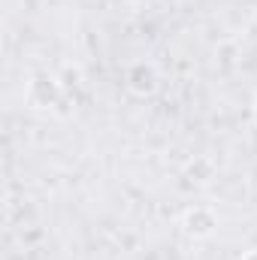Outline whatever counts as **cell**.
<instances>
[{"instance_id":"2","label":"cell","mask_w":257,"mask_h":260,"mask_svg":"<svg viewBox=\"0 0 257 260\" xmlns=\"http://www.w3.org/2000/svg\"><path fill=\"white\" fill-rule=\"evenodd\" d=\"M254 115H257V106H254Z\"/></svg>"},{"instance_id":"1","label":"cell","mask_w":257,"mask_h":260,"mask_svg":"<svg viewBox=\"0 0 257 260\" xmlns=\"http://www.w3.org/2000/svg\"><path fill=\"white\" fill-rule=\"evenodd\" d=\"M245 260H257V251H251V254H248V257H245Z\"/></svg>"}]
</instances>
